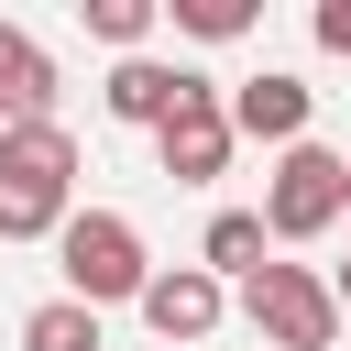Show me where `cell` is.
I'll list each match as a JSON object with an SVG mask.
<instances>
[{"label": "cell", "instance_id": "obj_1", "mask_svg": "<svg viewBox=\"0 0 351 351\" xmlns=\"http://www.w3.org/2000/svg\"><path fill=\"white\" fill-rule=\"evenodd\" d=\"M66 219H77V132L66 121L0 132V241H55Z\"/></svg>", "mask_w": 351, "mask_h": 351}, {"label": "cell", "instance_id": "obj_2", "mask_svg": "<svg viewBox=\"0 0 351 351\" xmlns=\"http://www.w3.org/2000/svg\"><path fill=\"white\" fill-rule=\"evenodd\" d=\"M55 274H66L77 307H143V285H154L143 219H132V208H77V219L55 230Z\"/></svg>", "mask_w": 351, "mask_h": 351}, {"label": "cell", "instance_id": "obj_3", "mask_svg": "<svg viewBox=\"0 0 351 351\" xmlns=\"http://www.w3.org/2000/svg\"><path fill=\"white\" fill-rule=\"evenodd\" d=\"M351 219V154L329 143H285L274 176H263V241H318Z\"/></svg>", "mask_w": 351, "mask_h": 351}, {"label": "cell", "instance_id": "obj_4", "mask_svg": "<svg viewBox=\"0 0 351 351\" xmlns=\"http://www.w3.org/2000/svg\"><path fill=\"white\" fill-rule=\"evenodd\" d=\"M241 318H252L263 351H329V340H340V296H329L318 263H263V274L241 285Z\"/></svg>", "mask_w": 351, "mask_h": 351}, {"label": "cell", "instance_id": "obj_5", "mask_svg": "<svg viewBox=\"0 0 351 351\" xmlns=\"http://www.w3.org/2000/svg\"><path fill=\"white\" fill-rule=\"evenodd\" d=\"M154 154H165V176H176V186H219V176H230V154H241V132H230V88L208 77V88L154 132Z\"/></svg>", "mask_w": 351, "mask_h": 351}, {"label": "cell", "instance_id": "obj_6", "mask_svg": "<svg viewBox=\"0 0 351 351\" xmlns=\"http://www.w3.org/2000/svg\"><path fill=\"white\" fill-rule=\"evenodd\" d=\"M197 88H208V77H197V66H176V55H121V66H110V88H99V110H110L121 132H165Z\"/></svg>", "mask_w": 351, "mask_h": 351}, {"label": "cell", "instance_id": "obj_7", "mask_svg": "<svg viewBox=\"0 0 351 351\" xmlns=\"http://www.w3.org/2000/svg\"><path fill=\"white\" fill-rule=\"evenodd\" d=\"M307 110H318V88H307L296 66H263V77L230 88V132H241V143H274V154L307 143Z\"/></svg>", "mask_w": 351, "mask_h": 351}, {"label": "cell", "instance_id": "obj_8", "mask_svg": "<svg viewBox=\"0 0 351 351\" xmlns=\"http://www.w3.org/2000/svg\"><path fill=\"white\" fill-rule=\"evenodd\" d=\"M219 318H230V285H219V274H197V263L165 274V263H154V285H143V329H154V340H208Z\"/></svg>", "mask_w": 351, "mask_h": 351}, {"label": "cell", "instance_id": "obj_9", "mask_svg": "<svg viewBox=\"0 0 351 351\" xmlns=\"http://www.w3.org/2000/svg\"><path fill=\"white\" fill-rule=\"evenodd\" d=\"M22 121H55V55H44V33L0 22V132H22Z\"/></svg>", "mask_w": 351, "mask_h": 351}, {"label": "cell", "instance_id": "obj_10", "mask_svg": "<svg viewBox=\"0 0 351 351\" xmlns=\"http://www.w3.org/2000/svg\"><path fill=\"white\" fill-rule=\"evenodd\" d=\"M263 252H274V241H263V208H219V219L197 230V274H219V285H252Z\"/></svg>", "mask_w": 351, "mask_h": 351}, {"label": "cell", "instance_id": "obj_11", "mask_svg": "<svg viewBox=\"0 0 351 351\" xmlns=\"http://www.w3.org/2000/svg\"><path fill=\"white\" fill-rule=\"evenodd\" d=\"M22 351H110V340H99V307L44 296V307H22Z\"/></svg>", "mask_w": 351, "mask_h": 351}, {"label": "cell", "instance_id": "obj_12", "mask_svg": "<svg viewBox=\"0 0 351 351\" xmlns=\"http://www.w3.org/2000/svg\"><path fill=\"white\" fill-rule=\"evenodd\" d=\"M77 22H88L110 55H154V22H165V0H77Z\"/></svg>", "mask_w": 351, "mask_h": 351}, {"label": "cell", "instance_id": "obj_13", "mask_svg": "<svg viewBox=\"0 0 351 351\" xmlns=\"http://www.w3.org/2000/svg\"><path fill=\"white\" fill-rule=\"evenodd\" d=\"M165 22L197 33V44H241L252 33V0H165Z\"/></svg>", "mask_w": 351, "mask_h": 351}, {"label": "cell", "instance_id": "obj_14", "mask_svg": "<svg viewBox=\"0 0 351 351\" xmlns=\"http://www.w3.org/2000/svg\"><path fill=\"white\" fill-rule=\"evenodd\" d=\"M307 33H318L329 55H351V0H318V11H307Z\"/></svg>", "mask_w": 351, "mask_h": 351}, {"label": "cell", "instance_id": "obj_15", "mask_svg": "<svg viewBox=\"0 0 351 351\" xmlns=\"http://www.w3.org/2000/svg\"><path fill=\"white\" fill-rule=\"evenodd\" d=\"M329 296H340V318H351V263H340V274H329Z\"/></svg>", "mask_w": 351, "mask_h": 351}]
</instances>
